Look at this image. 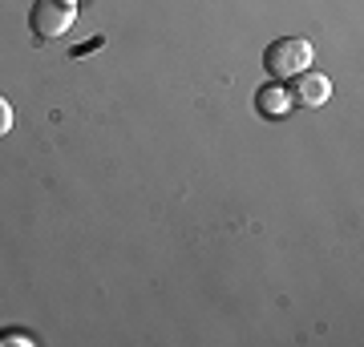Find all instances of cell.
<instances>
[{
  "instance_id": "7a4b0ae2",
  "label": "cell",
  "mask_w": 364,
  "mask_h": 347,
  "mask_svg": "<svg viewBox=\"0 0 364 347\" xmlns=\"http://www.w3.org/2000/svg\"><path fill=\"white\" fill-rule=\"evenodd\" d=\"M28 25H33V33H37L41 40L65 37L69 25H73V4H65V0H37Z\"/></svg>"
},
{
  "instance_id": "6da1fadb",
  "label": "cell",
  "mask_w": 364,
  "mask_h": 347,
  "mask_svg": "<svg viewBox=\"0 0 364 347\" xmlns=\"http://www.w3.org/2000/svg\"><path fill=\"white\" fill-rule=\"evenodd\" d=\"M263 65H267L272 77L291 81V77H299V73H308V65H312V45L304 37H279V40L267 45Z\"/></svg>"
},
{
  "instance_id": "5b68a950",
  "label": "cell",
  "mask_w": 364,
  "mask_h": 347,
  "mask_svg": "<svg viewBox=\"0 0 364 347\" xmlns=\"http://www.w3.org/2000/svg\"><path fill=\"white\" fill-rule=\"evenodd\" d=\"M9 129H13V105H9L4 97H0V138H4Z\"/></svg>"
},
{
  "instance_id": "277c9868",
  "label": "cell",
  "mask_w": 364,
  "mask_h": 347,
  "mask_svg": "<svg viewBox=\"0 0 364 347\" xmlns=\"http://www.w3.org/2000/svg\"><path fill=\"white\" fill-rule=\"evenodd\" d=\"M255 109H259V114H267V117H279V114H287V109H291V97H287L279 85H267V89H259V97H255Z\"/></svg>"
},
{
  "instance_id": "3957f363",
  "label": "cell",
  "mask_w": 364,
  "mask_h": 347,
  "mask_svg": "<svg viewBox=\"0 0 364 347\" xmlns=\"http://www.w3.org/2000/svg\"><path fill=\"white\" fill-rule=\"evenodd\" d=\"M296 85H291V105H299V109H316V105H324L328 97H332V85H328L324 73H299V77H291Z\"/></svg>"
}]
</instances>
